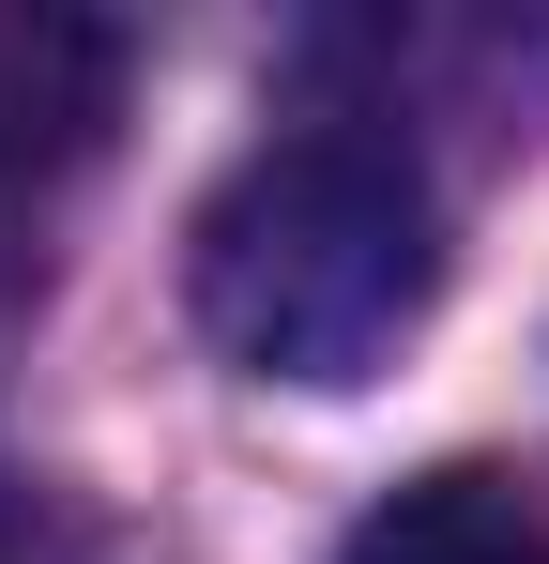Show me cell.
Instances as JSON below:
<instances>
[{"label": "cell", "instance_id": "277c9868", "mask_svg": "<svg viewBox=\"0 0 549 564\" xmlns=\"http://www.w3.org/2000/svg\"><path fill=\"white\" fill-rule=\"evenodd\" d=\"M0 564H15V503H0Z\"/></svg>", "mask_w": 549, "mask_h": 564}, {"label": "cell", "instance_id": "6da1fadb", "mask_svg": "<svg viewBox=\"0 0 549 564\" xmlns=\"http://www.w3.org/2000/svg\"><path fill=\"white\" fill-rule=\"evenodd\" d=\"M428 305H443V198L366 122H305L245 153L198 214V336L245 381L352 397L412 351Z\"/></svg>", "mask_w": 549, "mask_h": 564}, {"label": "cell", "instance_id": "5b68a950", "mask_svg": "<svg viewBox=\"0 0 549 564\" xmlns=\"http://www.w3.org/2000/svg\"><path fill=\"white\" fill-rule=\"evenodd\" d=\"M15 564H46V550H31V534H15Z\"/></svg>", "mask_w": 549, "mask_h": 564}, {"label": "cell", "instance_id": "3957f363", "mask_svg": "<svg viewBox=\"0 0 549 564\" xmlns=\"http://www.w3.org/2000/svg\"><path fill=\"white\" fill-rule=\"evenodd\" d=\"M107 122V31L77 15H0V169L15 153H77Z\"/></svg>", "mask_w": 549, "mask_h": 564}, {"label": "cell", "instance_id": "7a4b0ae2", "mask_svg": "<svg viewBox=\"0 0 549 564\" xmlns=\"http://www.w3.org/2000/svg\"><path fill=\"white\" fill-rule=\"evenodd\" d=\"M336 564H549V503L519 473H488V458H443L397 503H366Z\"/></svg>", "mask_w": 549, "mask_h": 564}]
</instances>
